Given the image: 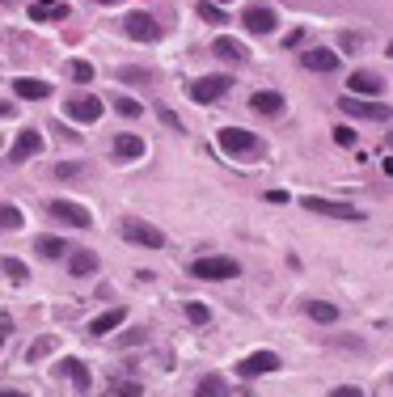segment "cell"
Here are the masks:
<instances>
[{"label":"cell","instance_id":"cell-32","mask_svg":"<svg viewBox=\"0 0 393 397\" xmlns=\"http://www.w3.org/2000/svg\"><path fill=\"white\" fill-rule=\"evenodd\" d=\"M334 140H339L343 148H356V131H351V127H334Z\"/></svg>","mask_w":393,"mask_h":397},{"label":"cell","instance_id":"cell-14","mask_svg":"<svg viewBox=\"0 0 393 397\" xmlns=\"http://www.w3.org/2000/svg\"><path fill=\"white\" fill-rule=\"evenodd\" d=\"M212 51L220 55V59H229V63H246V42H237V38H229V34H220L216 42H212Z\"/></svg>","mask_w":393,"mask_h":397},{"label":"cell","instance_id":"cell-2","mask_svg":"<svg viewBox=\"0 0 393 397\" xmlns=\"http://www.w3.org/2000/svg\"><path fill=\"white\" fill-rule=\"evenodd\" d=\"M229 89H233V76H224V72H212V76H199V80H191V97H195L199 106H212V102H220Z\"/></svg>","mask_w":393,"mask_h":397},{"label":"cell","instance_id":"cell-41","mask_svg":"<svg viewBox=\"0 0 393 397\" xmlns=\"http://www.w3.org/2000/svg\"><path fill=\"white\" fill-rule=\"evenodd\" d=\"M97 4H114V0H97Z\"/></svg>","mask_w":393,"mask_h":397},{"label":"cell","instance_id":"cell-33","mask_svg":"<svg viewBox=\"0 0 393 397\" xmlns=\"http://www.w3.org/2000/svg\"><path fill=\"white\" fill-rule=\"evenodd\" d=\"M119 76H123V80H135V85H144V80H152V76H148V72H140V68H123Z\"/></svg>","mask_w":393,"mask_h":397},{"label":"cell","instance_id":"cell-36","mask_svg":"<svg viewBox=\"0 0 393 397\" xmlns=\"http://www.w3.org/2000/svg\"><path fill=\"white\" fill-rule=\"evenodd\" d=\"M288 199H292L288 190H267V203H288Z\"/></svg>","mask_w":393,"mask_h":397},{"label":"cell","instance_id":"cell-11","mask_svg":"<svg viewBox=\"0 0 393 397\" xmlns=\"http://www.w3.org/2000/svg\"><path fill=\"white\" fill-rule=\"evenodd\" d=\"M241 21H246V30H254V34H271V30L279 25V17H275V8H267V4H250Z\"/></svg>","mask_w":393,"mask_h":397},{"label":"cell","instance_id":"cell-6","mask_svg":"<svg viewBox=\"0 0 393 397\" xmlns=\"http://www.w3.org/2000/svg\"><path fill=\"white\" fill-rule=\"evenodd\" d=\"M313 216H330V220H364V212L360 207H351V203H334V199H301Z\"/></svg>","mask_w":393,"mask_h":397},{"label":"cell","instance_id":"cell-7","mask_svg":"<svg viewBox=\"0 0 393 397\" xmlns=\"http://www.w3.org/2000/svg\"><path fill=\"white\" fill-rule=\"evenodd\" d=\"M123 30H127V38H135V42H157V38H161V25L152 21V13H127V17H123Z\"/></svg>","mask_w":393,"mask_h":397},{"label":"cell","instance_id":"cell-42","mask_svg":"<svg viewBox=\"0 0 393 397\" xmlns=\"http://www.w3.org/2000/svg\"><path fill=\"white\" fill-rule=\"evenodd\" d=\"M389 148H393V135H389Z\"/></svg>","mask_w":393,"mask_h":397},{"label":"cell","instance_id":"cell-3","mask_svg":"<svg viewBox=\"0 0 393 397\" xmlns=\"http://www.w3.org/2000/svg\"><path fill=\"white\" fill-rule=\"evenodd\" d=\"M119 233H123V241L144 245V250H161V245H165V233H161V228H152V224H144V220H131V216L119 224Z\"/></svg>","mask_w":393,"mask_h":397},{"label":"cell","instance_id":"cell-1","mask_svg":"<svg viewBox=\"0 0 393 397\" xmlns=\"http://www.w3.org/2000/svg\"><path fill=\"white\" fill-rule=\"evenodd\" d=\"M216 144L229 152V157H258V135L254 131H246V127H220L216 131Z\"/></svg>","mask_w":393,"mask_h":397},{"label":"cell","instance_id":"cell-30","mask_svg":"<svg viewBox=\"0 0 393 397\" xmlns=\"http://www.w3.org/2000/svg\"><path fill=\"white\" fill-rule=\"evenodd\" d=\"M186 317H191L195 326H207V322H212V309L199 305V300H191V305H186Z\"/></svg>","mask_w":393,"mask_h":397},{"label":"cell","instance_id":"cell-15","mask_svg":"<svg viewBox=\"0 0 393 397\" xmlns=\"http://www.w3.org/2000/svg\"><path fill=\"white\" fill-rule=\"evenodd\" d=\"M351 93H360V97H377L381 89H385V80L377 76V72H351Z\"/></svg>","mask_w":393,"mask_h":397},{"label":"cell","instance_id":"cell-40","mask_svg":"<svg viewBox=\"0 0 393 397\" xmlns=\"http://www.w3.org/2000/svg\"><path fill=\"white\" fill-rule=\"evenodd\" d=\"M38 4H55V0H38Z\"/></svg>","mask_w":393,"mask_h":397},{"label":"cell","instance_id":"cell-31","mask_svg":"<svg viewBox=\"0 0 393 397\" xmlns=\"http://www.w3.org/2000/svg\"><path fill=\"white\" fill-rule=\"evenodd\" d=\"M72 80L89 85V80H93V63H89V59H72Z\"/></svg>","mask_w":393,"mask_h":397},{"label":"cell","instance_id":"cell-19","mask_svg":"<svg viewBox=\"0 0 393 397\" xmlns=\"http://www.w3.org/2000/svg\"><path fill=\"white\" fill-rule=\"evenodd\" d=\"M127 322V309H106L102 317H93V326H89V334L93 338H102V334H110V330H119Z\"/></svg>","mask_w":393,"mask_h":397},{"label":"cell","instance_id":"cell-20","mask_svg":"<svg viewBox=\"0 0 393 397\" xmlns=\"http://www.w3.org/2000/svg\"><path fill=\"white\" fill-rule=\"evenodd\" d=\"M114 157L119 161H140L144 157V140L140 135H114Z\"/></svg>","mask_w":393,"mask_h":397},{"label":"cell","instance_id":"cell-24","mask_svg":"<svg viewBox=\"0 0 393 397\" xmlns=\"http://www.w3.org/2000/svg\"><path fill=\"white\" fill-rule=\"evenodd\" d=\"M195 397H229V385H224V381H220V377L212 372V377H203V381H199Z\"/></svg>","mask_w":393,"mask_h":397},{"label":"cell","instance_id":"cell-5","mask_svg":"<svg viewBox=\"0 0 393 397\" xmlns=\"http://www.w3.org/2000/svg\"><path fill=\"white\" fill-rule=\"evenodd\" d=\"M339 110L364 123H389V106L385 102H364V97H339Z\"/></svg>","mask_w":393,"mask_h":397},{"label":"cell","instance_id":"cell-27","mask_svg":"<svg viewBox=\"0 0 393 397\" xmlns=\"http://www.w3.org/2000/svg\"><path fill=\"white\" fill-rule=\"evenodd\" d=\"M199 17H203L207 25H224V8H220L216 0H203V4H199Z\"/></svg>","mask_w":393,"mask_h":397},{"label":"cell","instance_id":"cell-4","mask_svg":"<svg viewBox=\"0 0 393 397\" xmlns=\"http://www.w3.org/2000/svg\"><path fill=\"white\" fill-rule=\"evenodd\" d=\"M191 275H195V279H237L241 267H237L233 258L212 254V258H195V262H191Z\"/></svg>","mask_w":393,"mask_h":397},{"label":"cell","instance_id":"cell-23","mask_svg":"<svg viewBox=\"0 0 393 397\" xmlns=\"http://www.w3.org/2000/svg\"><path fill=\"white\" fill-rule=\"evenodd\" d=\"M59 368H64V377H72V385H76V389H89V368H85L80 360H64Z\"/></svg>","mask_w":393,"mask_h":397},{"label":"cell","instance_id":"cell-21","mask_svg":"<svg viewBox=\"0 0 393 397\" xmlns=\"http://www.w3.org/2000/svg\"><path fill=\"white\" fill-rule=\"evenodd\" d=\"M30 17H34V21H59V17H68V4H59V0H55V4H34Z\"/></svg>","mask_w":393,"mask_h":397},{"label":"cell","instance_id":"cell-13","mask_svg":"<svg viewBox=\"0 0 393 397\" xmlns=\"http://www.w3.org/2000/svg\"><path fill=\"white\" fill-rule=\"evenodd\" d=\"M309 72H334L339 68V55L330 51V47H313V51H305V59H301Z\"/></svg>","mask_w":393,"mask_h":397},{"label":"cell","instance_id":"cell-34","mask_svg":"<svg viewBox=\"0 0 393 397\" xmlns=\"http://www.w3.org/2000/svg\"><path fill=\"white\" fill-rule=\"evenodd\" d=\"M330 397H364V393H360L356 385H339V389H334V393H330Z\"/></svg>","mask_w":393,"mask_h":397},{"label":"cell","instance_id":"cell-35","mask_svg":"<svg viewBox=\"0 0 393 397\" xmlns=\"http://www.w3.org/2000/svg\"><path fill=\"white\" fill-rule=\"evenodd\" d=\"M343 51H360V34H343Z\"/></svg>","mask_w":393,"mask_h":397},{"label":"cell","instance_id":"cell-22","mask_svg":"<svg viewBox=\"0 0 393 397\" xmlns=\"http://www.w3.org/2000/svg\"><path fill=\"white\" fill-rule=\"evenodd\" d=\"M309 317L322 322V326H330V322H339V309L330 300H309Z\"/></svg>","mask_w":393,"mask_h":397},{"label":"cell","instance_id":"cell-43","mask_svg":"<svg viewBox=\"0 0 393 397\" xmlns=\"http://www.w3.org/2000/svg\"><path fill=\"white\" fill-rule=\"evenodd\" d=\"M216 4H224V0H216Z\"/></svg>","mask_w":393,"mask_h":397},{"label":"cell","instance_id":"cell-17","mask_svg":"<svg viewBox=\"0 0 393 397\" xmlns=\"http://www.w3.org/2000/svg\"><path fill=\"white\" fill-rule=\"evenodd\" d=\"M250 106H254L258 114H267V118H275V114H284V97H279L275 89H258V93L250 97Z\"/></svg>","mask_w":393,"mask_h":397},{"label":"cell","instance_id":"cell-26","mask_svg":"<svg viewBox=\"0 0 393 397\" xmlns=\"http://www.w3.org/2000/svg\"><path fill=\"white\" fill-rule=\"evenodd\" d=\"M21 228V212L13 203H0V233H17Z\"/></svg>","mask_w":393,"mask_h":397},{"label":"cell","instance_id":"cell-28","mask_svg":"<svg viewBox=\"0 0 393 397\" xmlns=\"http://www.w3.org/2000/svg\"><path fill=\"white\" fill-rule=\"evenodd\" d=\"M0 267H4V275H8L13 283H25V279H30V271H25L17 258H0Z\"/></svg>","mask_w":393,"mask_h":397},{"label":"cell","instance_id":"cell-8","mask_svg":"<svg viewBox=\"0 0 393 397\" xmlns=\"http://www.w3.org/2000/svg\"><path fill=\"white\" fill-rule=\"evenodd\" d=\"M64 114L76 118V123H97L102 118V97H89V93L85 97H68L64 102Z\"/></svg>","mask_w":393,"mask_h":397},{"label":"cell","instance_id":"cell-18","mask_svg":"<svg viewBox=\"0 0 393 397\" xmlns=\"http://www.w3.org/2000/svg\"><path fill=\"white\" fill-rule=\"evenodd\" d=\"M68 271H72L76 279L93 275V271H97V254H93V250H72V254H68Z\"/></svg>","mask_w":393,"mask_h":397},{"label":"cell","instance_id":"cell-29","mask_svg":"<svg viewBox=\"0 0 393 397\" xmlns=\"http://www.w3.org/2000/svg\"><path fill=\"white\" fill-rule=\"evenodd\" d=\"M114 110H119L123 118H140V110H144V106H140L135 97H114Z\"/></svg>","mask_w":393,"mask_h":397},{"label":"cell","instance_id":"cell-25","mask_svg":"<svg viewBox=\"0 0 393 397\" xmlns=\"http://www.w3.org/2000/svg\"><path fill=\"white\" fill-rule=\"evenodd\" d=\"M38 254L42 258H64L68 245H64V237H38Z\"/></svg>","mask_w":393,"mask_h":397},{"label":"cell","instance_id":"cell-10","mask_svg":"<svg viewBox=\"0 0 393 397\" xmlns=\"http://www.w3.org/2000/svg\"><path fill=\"white\" fill-rule=\"evenodd\" d=\"M275 368H279V355H275V351H254V355H246V360L237 364L241 377H267V372H275Z\"/></svg>","mask_w":393,"mask_h":397},{"label":"cell","instance_id":"cell-9","mask_svg":"<svg viewBox=\"0 0 393 397\" xmlns=\"http://www.w3.org/2000/svg\"><path fill=\"white\" fill-rule=\"evenodd\" d=\"M51 216L64 220V224H72V228H89L93 224V216L80 203H72V199H51Z\"/></svg>","mask_w":393,"mask_h":397},{"label":"cell","instance_id":"cell-37","mask_svg":"<svg viewBox=\"0 0 393 397\" xmlns=\"http://www.w3.org/2000/svg\"><path fill=\"white\" fill-rule=\"evenodd\" d=\"M47 351H51V343H38V347H30V364H34V360H42Z\"/></svg>","mask_w":393,"mask_h":397},{"label":"cell","instance_id":"cell-16","mask_svg":"<svg viewBox=\"0 0 393 397\" xmlns=\"http://www.w3.org/2000/svg\"><path fill=\"white\" fill-rule=\"evenodd\" d=\"M13 93L17 97H30V102H42V97H51V85L47 80H34V76H17L13 80Z\"/></svg>","mask_w":393,"mask_h":397},{"label":"cell","instance_id":"cell-39","mask_svg":"<svg viewBox=\"0 0 393 397\" xmlns=\"http://www.w3.org/2000/svg\"><path fill=\"white\" fill-rule=\"evenodd\" d=\"M0 397H25V393H17V389H0Z\"/></svg>","mask_w":393,"mask_h":397},{"label":"cell","instance_id":"cell-12","mask_svg":"<svg viewBox=\"0 0 393 397\" xmlns=\"http://www.w3.org/2000/svg\"><path fill=\"white\" fill-rule=\"evenodd\" d=\"M38 152H42V135L30 127V131H21V135H17V144L8 148V161H13V165H21V161H30V157H38Z\"/></svg>","mask_w":393,"mask_h":397},{"label":"cell","instance_id":"cell-38","mask_svg":"<svg viewBox=\"0 0 393 397\" xmlns=\"http://www.w3.org/2000/svg\"><path fill=\"white\" fill-rule=\"evenodd\" d=\"M0 118H13V102H0Z\"/></svg>","mask_w":393,"mask_h":397}]
</instances>
